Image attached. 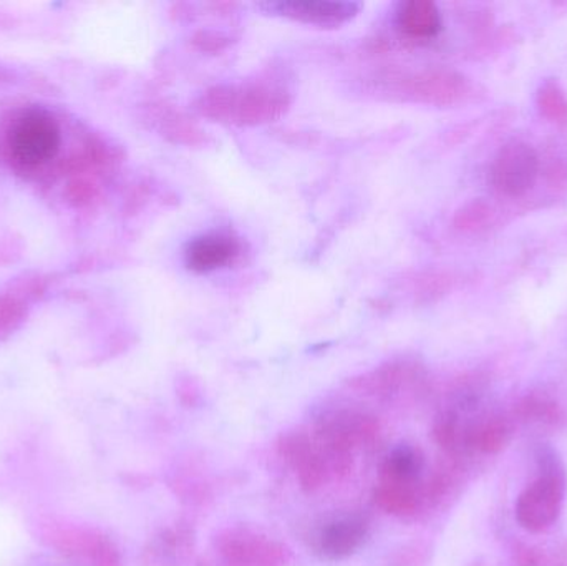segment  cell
<instances>
[{"mask_svg":"<svg viewBox=\"0 0 567 566\" xmlns=\"http://www.w3.org/2000/svg\"><path fill=\"white\" fill-rule=\"evenodd\" d=\"M380 425L373 415L363 412L340 411L319 419L316 425L317 444L329 461L330 472L349 474L353 451L379 439Z\"/></svg>","mask_w":567,"mask_h":566,"instance_id":"cell-1","label":"cell"},{"mask_svg":"<svg viewBox=\"0 0 567 566\" xmlns=\"http://www.w3.org/2000/svg\"><path fill=\"white\" fill-rule=\"evenodd\" d=\"M565 484L561 472L546 467L545 474L522 492L516 502V518L525 531L539 534L558 521L565 504Z\"/></svg>","mask_w":567,"mask_h":566,"instance_id":"cell-2","label":"cell"},{"mask_svg":"<svg viewBox=\"0 0 567 566\" xmlns=\"http://www.w3.org/2000/svg\"><path fill=\"white\" fill-rule=\"evenodd\" d=\"M9 143L17 162L25 166L42 165L59 150V126L47 113L29 112L13 123Z\"/></svg>","mask_w":567,"mask_h":566,"instance_id":"cell-3","label":"cell"},{"mask_svg":"<svg viewBox=\"0 0 567 566\" xmlns=\"http://www.w3.org/2000/svg\"><path fill=\"white\" fill-rule=\"evenodd\" d=\"M42 537L60 554L85 562L89 566H122L118 548L100 532L72 525H49Z\"/></svg>","mask_w":567,"mask_h":566,"instance_id":"cell-4","label":"cell"},{"mask_svg":"<svg viewBox=\"0 0 567 566\" xmlns=\"http://www.w3.org/2000/svg\"><path fill=\"white\" fill-rule=\"evenodd\" d=\"M216 548L228 566H284L290 557L282 544L248 528L223 532Z\"/></svg>","mask_w":567,"mask_h":566,"instance_id":"cell-5","label":"cell"},{"mask_svg":"<svg viewBox=\"0 0 567 566\" xmlns=\"http://www.w3.org/2000/svg\"><path fill=\"white\" fill-rule=\"evenodd\" d=\"M539 159L535 150L523 142H509L499 150L492 166V185L499 195H525L538 178Z\"/></svg>","mask_w":567,"mask_h":566,"instance_id":"cell-6","label":"cell"},{"mask_svg":"<svg viewBox=\"0 0 567 566\" xmlns=\"http://www.w3.org/2000/svg\"><path fill=\"white\" fill-rule=\"evenodd\" d=\"M278 451L287 465L292 469L303 492L319 491L332 474L322 449L306 432H290L282 435Z\"/></svg>","mask_w":567,"mask_h":566,"instance_id":"cell-7","label":"cell"},{"mask_svg":"<svg viewBox=\"0 0 567 566\" xmlns=\"http://www.w3.org/2000/svg\"><path fill=\"white\" fill-rule=\"evenodd\" d=\"M369 532V521L362 515H342L320 528L316 550L327 560H346L365 544Z\"/></svg>","mask_w":567,"mask_h":566,"instance_id":"cell-8","label":"cell"},{"mask_svg":"<svg viewBox=\"0 0 567 566\" xmlns=\"http://www.w3.org/2000/svg\"><path fill=\"white\" fill-rule=\"evenodd\" d=\"M241 253L235 236L226 233H208L188 243L185 263L192 271L213 272L231 265Z\"/></svg>","mask_w":567,"mask_h":566,"instance_id":"cell-9","label":"cell"},{"mask_svg":"<svg viewBox=\"0 0 567 566\" xmlns=\"http://www.w3.org/2000/svg\"><path fill=\"white\" fill-rule=\"evenodd\" d=\"M269 10L309 25L339 27L359 12L353 2H278L268 3Z\"/></svg>","mask_w":567,"mask_h":566,"instance_id":"cell-10","label":"cell"},{"mask_svg":"<svg viewBox=\"0 0 567 566\" xmlns=\"http://www.w3.org/2000/svg\"><path fill=\"white\" fill-rule=\"evenodd\" d=\"M423 454L419 447L400 444L390 451L380 469V482L399 485H416L423 471Z\"/></svg>","mask_w":567,"mask_h":566,"instance_id":"cell-11","label":"cell"},{"mask_svg":"<svg viewBox=\"0 0 567 566\" xmlns=\"http://www.w3.org/2000/svg\"><path fill=\"white\" fill-rule=\"evenodd\" d=\"M399 27L413 39H430L442 29V17L430 0H410L400 7Z\"/></svg>","mask_w":567,"mask_h":566,"instance_id":"cell-12","label":"cell"},{"mask_svg":"<svg viewBox=\"0 0 567 566\" xmlns=\"http://www.w3.org/2000/svg\"><path fill=\"white\" fill-rule=\"evenodd\" d=\"M373 498H375V504L386 514L395 515V517H410L420 507L423 494L416 488V485L380 482L377 485Z\"/></svg>","mask_w":567,"mask_h":566,"instance_id":"cell-13","label":"cell"},{"mask_svg":"<svg viewBox=\"0 0 567 566\" xmlns=\"http://www.w3.org/2000/svg\"><path fill=\"white\" fill-rule=\"evenodd\" d=\"M538 106L543 115L551 122H565L567 100L558 83L546 82L538 92Z\"/></svg>","mask_w":567,"mask_h":566,"instance_id":"cell-14","label":"cell"}]
</instances>
